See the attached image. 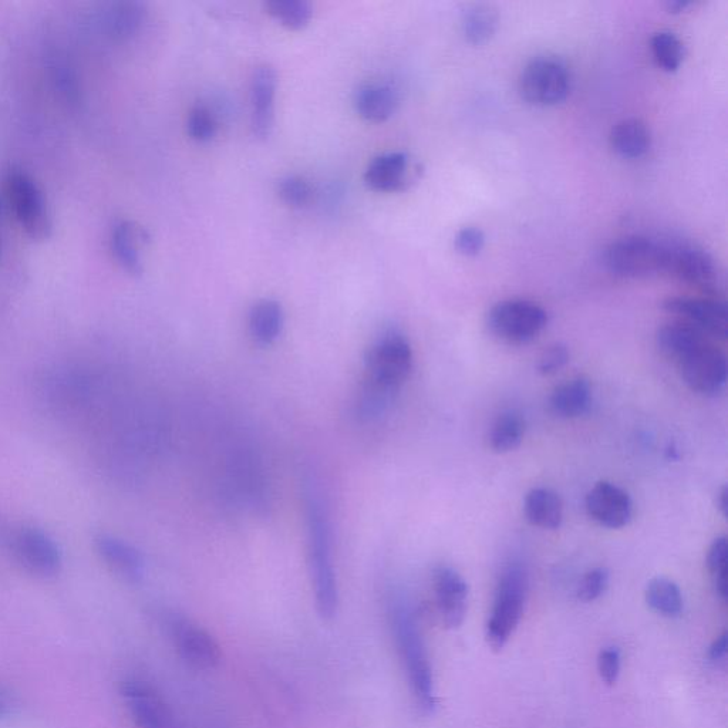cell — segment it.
Returning <instances> with one entry per match:
<instances>
[{
	"instance_id": "10",
	"label": "cell",
	"mask_w": 728,
	"mask_h": 728,
	"mask_svg": "<svg viewBox=\"0 0 728 728\" xmlns=\"http://www.w3.org/2000/svg\"><path fill=\"white\" fill-rule=\"evenodd\" d=\"M165 626L182 660L197 667L210 670L221 663L222 653L217 640L197 623L184 616L171 613L165 616Z\"/></svg>"
},
{
	"instance_id": "30",
	"label": "cell",
	"mask_w": 728,
	"mask_h": 728,
	"mask_svg": "<svg viewBox=\"0 0 728 728\" xmlns=\"http://www.w3.org/2000/svg\"><path fill=\"white\" fill-rule=\"evenodd\" d=\"M525 420L515 411L501 414L490 431V446L495 453H510L521 446Z\"/></svg>"
},
{
	"instance_id": "36",
	"label": "cell",
	"mask_w": 728,
	"mask_h": 728,
	"mask_svg": "<svg viewBox=\"0 0 728 728\" xmlns=\"http://www.w3.org/2000/svg\"><path fill=\"white\" fill-rule=\"evenodd\" d=\"M52 82L66 103L77 104L80 101V84L77 74L67 63H55L52 66Z\"/></svg>"
},
{
	"instance_id": "1",
	"label": "cell",
	"mask_w": 728,
	"mask_h": 728,
	"mask_svg": "<svg viewBox=\"0 0 728 728\" xmlns=\"http://www.w3.org/2000/svg\"><path fill=\"white\" fill-rule=\"evenodd\" d=\"M413 369V349L407 337L397 330H387L374 340L364 359V374L357 416L373 421L383 416L396 400L401 386Z\"/></svg>"
},
{
	"instance_id": "7",
	"label": "cell",
	"mask_w": 728,
	"mask_h": 728,
	"mask_svg": "<svg viewBox=\"0 0 728 728\" xmlns=\"http://www.w3.org/2000/svg\"><path fill=\"white\" fill-rule=\"evenodd\" d=\"M6 197L16 219L30 238L40 241L52 231L45 198L36 182L25 171L10 168L5 177Z\"/></svg>"
},
{
	"instance_id": "3",
	"label": "cell",
	"mask_w": 728,
	"mask_h": 728,
	"mask_svg": "<svg viewBox=\"0 0 728 728\" xmlns=\"http://www.w3.org/2000/svg\"><path fill=\"white\" fill-rule=\"evenodd\" d=\"M392 628L417 707L424 714L434 713L436 693H434L433 670L419 622L409 606L404 603H396L393 606Z\"/></svg>"
},
{
	"instance_id": "33",
	"label": "cell",
	"mask_w": 728,
	"mask_h": 728,
	"mask_svg": "<svg viewBox=\"0 0 728 728\" xmlns=\"http://www.w3.org/2000/svg\"><path fill=\"white\" fill-rule=\"evenodd\" d=\"M727 558L728 546L726 537L714 539L707 552V569L713 581L717 595L723 601L727 599Z\"/></svg>"
},
{
	"instance_id": "20",
	"label": "cell",
	"mask_w": 728,
	"mask_h": 728,
	"mask_svg": "<svg viewBox=\"0 0 728 728\" xmlns=\"http://www.w3.org/2000/svg\"><path fill=\"white\" fill-rule=\"evenodd\" d=\"M147 239L143 228L130 221H120L111 231L110 248L114 258L131 275L143 273L140 245Z\"/></svg>"
},
{
	"instance_id": "44",
	"label": "cell",
	"mask_w": 728,
	"mask_h": 728,
	"mask_svg": "<svg viewBox=\"0 0 728 728\" xmlns=\"http://www.w3.org/2000/svg\"><path fill=\"white\" fill-rule=\"evenodd\" d=\"M5 709H6L5 699H3L2 694H0V716H3V713H5Z\"/></svg>"
},
{
	"instance_id": "46",
	"label": "cell",
	"mask_w": 728,
	"mask_h": 728,
	"mask_svg": "<svg viewBox=\"0 0 728 728\" xmlns=\"http://www.w3.org/2000/svg\"><path fill=\"white\" fill-rule=\"evenodd\" d=\"M0 252H2V239H0Z\"/></svg>"
},
{
	"instance_id": "13",
	"label": "cell",
	"mask_w": 728,
	"mask_h": 728,
	"mask_svg": "<svg viewBox=\"0 0 728 728\" xmlns=\"http://www.w3.org/2000/svg\"><path fill=\"white\" fill-rule=\"evenodd\" d=\"M121 696L138 728H180L167 701L147 682L126 680L121 683Z\"/></svg>"
},
{
	"instance_id": "41",
	"label": "cell",
	"mask_w": 728,
	"mask_h": 728,
	"mask_svg": "<svg viewBox=\"0 0 728 728\" xmlns=\"http://www.w3.org/2000/svg\"><path fill=\"white\" fill-rule=\"evenodd\" d=\"M727 656V633L724 632L723 635L717 637L716 640H714L713 645H711L709 650V657L711 662L717 663L721 662V660L726 659Z\"/></svg>"
},
{
	"instance_id": "45",
	"label": "cell",
	"mask_w": 728,
	"mask_h": 728,
	"mask_svg": "<svg viewBox=\"0 0 728 728\" xmlns=\"http://www.w3.org/2000/svg\"><path fill=\"white\" fill-rule=\"evenodd\" d=\"M3 212V202L0 200V215H2Z\"/></svg>"
},
{
	"instance_id": "32",
	"label": "cell",
	"mask_w": 728,
	"mask_h": 728,
	"mask_svg": "<svg viewBox=\"0 0 728 728\" xmlns=\"http://www.w3.org/2000/svg\"><path fill=\"white\" fill-rule=\"evenodd\" d=\"M652 47L653 59L660 69L665 72H674L679 69L683 62L684 47L679 37L672 32H657L650 40Z\"/></svg>"
},
{
	"instance_id": "24",
	"label": "cell",
	"mask_w": 728,
	"mask_h": 728,
	"mask_svg": "<svg viewBox=\"0 0 728 728\" xmlns=\"http://www.w3.org/2000/svg\"><path fill=\"white\" fill-rule=\"evenodd\" d=\"M525 517L529 524L542 529H558L564 518V505L556 492L534 488L524 501Z\"/></svg>"
},
{
	"instance_id": "17",
	"label": "cell",
	"mask_w": 728,
	"mask_h": 728,
	"mask_svg": "<svg viewBox=\"0 0 728 728\" xmlns=\"http://www.w3.org/2000/svg\"><path fill=\"white\" fill-rule=\"evenodd\" d=\"M276 87L278 76L275 69L268 64L259 66L251 82V124L255 136L261 140H266L272 133Z\"/></svg>"
},
{
	"instance_id": "37",
	"label": "cell",
	"mask_w": 728,
	"mask_h": 728,
	"mask_svg": "<svg viewBox=\"0 0 728 728\" xmlns=\"http://www.w3.org/2000/svg\"><path fill=\"white\" fill-rule=\"evenodd\" d=\"M609 585V572L605 568H595L583 576L578 596L583 602H593L601 598Z\"/></svg>"
},
{
	"instance_id": "11",
	"label": "cell",
	"mask_w": 728,
	"mask_h": 728,
	"mask_svg": "<svg viewBox=\"0 0 728 728\" xmlns=\"http://www.w3.org/2000/svg\"><path fill=\"white\" fill-rule=\"evenodd\" d=\"M684 383L701 396H717L727 382V359L713 342L694 350L677 363Z\"/></svg>"
},
{
	"instance_id": "38",
	"label": "cell",
	"mask_w": 728,
	"mask_h": 728,
	"mask_svg": "<svg viewBox=\"0 0 728 728\" xmlns=\"http://www.w3.org/2000/svg\"><path fill=\"white\" fill-rule=\"evenodd\" d=\"M485 245V235L480 228L465 227L458 231L455 237V248L460 254L465 256H475L483 251Z\"/></svg>"
},
{
	"instance_id": "22",
	"label": "cell",
	"mask_w": 728,
	"mask_h": 728,
	"mask_svg": "<svg viewBox=\"0 0 728 728\" xmlns=\"http://www.w3.org/2000/svg\"><path fill=\"white\" fill-rule=\"evenodd\" d=\"M397 106H399V93L390 84H364L356 91V111L360 117L372 123L389 120Z\"/></svg>"
},
{
	"instance_id": "8",
	"label": "cell",
	"mask_w": 728,
	"mask_h": 728,
	"mask_svg": "<svg viewBox=\"0 0 728 728\" xmlns=\"http://www.w3.org/2000/svg\"><path fill=\"white\" fill-rule=\"evenodd\" d=\"M666 244L646 237H626L605 252V264L623 278H646L665 269Z\"/></svg>"
},
{
	"instance_id": "39",
	"label": "cell",
	"mask_w": 728,
	"mask_h": 728,
	"mask_svg": "<svg viewBox=\"0 0 728 728\" xmlns=\"http://www.w3.org/2000/svg\"><path fill=\"white\" fill-rule=\"evenodd\" d=\"M599 676L603 683L613 686L619 679L620 652L616 647H605L598 656Z\"/></svg>"
},
{
	"instance_id": "6",
	"label": "cell",
	"mask_w": 728,
	"mask_h": 728,
	"mask_svg": "<svg viewBox=\"0 0 728 728\" xmlns=\"http://www.w3.org/2000/svg\"><path fill=\"white\" fill-rule=\"evenodd\" d=\"M487 322L498 339L511 345H525L545 329L548 315L535 302L508 299L492 306Z\"/></svg>"
},
{
	"instance_id": "43",
	"label": "cell",
	"mask_w": 728,
	"mask_h": 728,
	"mask_svg": "<svg viewBox=\"0 0 728 728\" xmlns=\"http://www.w3.org/2000/svg\"><path fill=\"white\" fill-rule=\"evenodd\" d=\"M690 2H687V0H673V2H669V8L672 10H682L686 8V6H689Z\"/></svg>"
},
{
	"instance_id": "23",
	"label": "cell",
	"mask_w": 728,
	"mask_h": 728,
	"mask_svg": "<svg viewBox=\"0 0 728 728\" xmlns=\"http://www.w3.org/2000/svg\"><path fill=\"white\" fill-rule=\"evenodd\" d=\"M591 403V383L583 377H576L556 387L549 400V407L561 419H576L589 410Z\"/></svg>"
},
{
	"instance_id": "21",
	"label": "cell",
	"mask_w": 728,
	"mask_h": 728,
	"mask_svg": "<svg viewBox=\"0 0 728 728\" xmlns=\"http://www.w3.org/2000/svg\"><path fill=\"white\" fill-rule=\"evenodd\" d=\"M709 342H713L709 336L679 320L662 326L656 335L657 347L662 355L676 364Z\"/></svg>"
},
{
	"instance_id": "4",
	"label": "cell",
	"mask_w": 728,
	"mask_h": 728,
	"mask_svg": "<svg viewBox=\"0 0 728 728\" xmlns=\"http://www.w3.org/2000/svg\"><path fill=\"white\" fill-rule=\"evenodd\" d=\"M528 591L527 572L519 565H511L502 572L495 592L494 605L487 623L488 645L500 652L510 642L524 612Z\"/></svg>"
},
{
	"instance_id": "29",
	"label": "cell",
	"mask_w": 728,
	"mask_h": 728,
	"mask_svg": "<svg viewBox=\"0 0 728 728\" xmlns=\"http://www.w3.org/2000/svg\"><path fill=\"white\" fill-rule=\"evenodd\" d=\"M646 602L650 608L666 618H677L683 612L682 592L670 579H652L647 585Z\"/></svg>"
},
{
	"instance_id": "40",
	"label": "cell",
	"mask_w": 728,
	"mask_h": 728,
	"mask_svg": "<svg viewBox=\"0 0 728 728\" xmlns=\"http://www.w3.org/2000/svg\"><path fill=\"white\" fill-rule=\"evenodd\" d=\"M569 362V352L564 345L549 346L539 357L538 372L542 376L558 373Z\"/></svg>"
},
{
	"instance_id": "19",
	"label": "cell",
	"mask_w": 728,
	"mask_h": 728,
	"mask_svg": "<svg viewBox=\"0 0 728 728\" xmlns=\"http://www.w3.org/2000/svg\"><path fill=\"white\" fill-rule=\"evenodd\" d=\"M94 544L103 561L121 578L130 582H140L144 578L146 562L133 545L107 534L97 535Z\"/></svg>"
},
{
	"instance_id": "12",
	"label": "cell",
	"mask_w": 728,
	"mask_h": 728,
	"mask_svg": "<svg viewBox=\"0 0 728 728\" xmlns=\"http://www.w3.org/2000/svg\"><path fill=\"white\" fill-rule=\"evenodd\" d=\"M663 309L676 316L679 322L700 330L711 340H724L728 333V312L726 303L710 298L674 296L663 302Z\"/></svg>"
},
{
	"instance_id": "5",
	"label": "cell",
	"mask_w": 728,
	"mask_h": 728,
	"mask_svg": "<svg viewBox=\"0 0 728 728\" xmlns=\"http://www.w3.org/2000/svg\"><path fill=\"white\" fill-rule=\"evenodd\" d=\"M569 90L571 72L558 57H535L519 76L521 96L534 106H555L568 97Z\"/></svg>"
},
{
	"instance_id": "34",
	"label": "cell",
	"mask_w": 728,
	"mask_h": 728,
	"mask_svg": "<svg viewBox=\"0 0 728 728\" xmlns=\"http://www.w3.org/2000/svg\"><path fill=\"white\" fill-rule=\"evenodd\" d=\"M278 194L286 205L292 208H303L312 201L313 190L305 178L289 175L278 184Z\"/></svg>"
},
{
	"instance_id": "35",
	"label": "cell",
	"mask_w": 728,
	"mask_h": 728,
	"mask_svg": "<svg viewBox=\"0 0 728 728\" xmlns=\"http://www.w3.org/2000/svg\"><path fill=\"white\" fill-rule=\"evenodd\" d=\"M187 131L197 143H208L217 134V120L207 107H194L188 116Z\"/></svg>"
},
{
	"instance_id": "26",
	"label": "cell",
	"mask_w": 728,
	"mask_h": 728,
	"mask_svg": "<svg viewBox=\"0 0 728 728\" xmlns=\"http://www.w3.org/2000/svg\"><path fill=\"white\" fill-rule=\"evenodd\" d=\"M613 150L623 158H640L650 150L652 136L642 120L626 119L619 121L610 133Z\"/></svg>"
},
{
	"instance_id": "14",
	"label": "cell",
	"mask_w": 728,
	"mask_h": 728,
	"mask_svg": "<svg viewBox=\"0 0 728 728\" xmlns=\"http://www.w3.org/2000/svg\"><path fill=\"white\" fill-rule=\"evenodd\" d=\"M663 272L704 291H710L717 286V266L714 259L699 246L666 244Z\"/></svg>"
},
{
	"instance_id": "18",
	"label": "cell",
	"mask_w": 728,
	"mask_h": 728,
	"mask_svg": "<svg viewBox=\"0 0 728 728\" xmlns=\"http://www.w3.org/2000/svg\"><path fill=\"white\" fill-rule=\"evenodd\" d=\"M410 168V157L403 151L377 155L366 168L364 182L373 191H400L409 182Z\"/></svg>"
},
{
	"instance_id": "15",
	"label": "cell",
	"mask_w": 728,
	"mask_h": 728,
	"mask_svg": "<svg viewBox=\"0 0 728 728\" xmlns=\"http://www.w3.org/2000/svg\"><path fill=\"white\" fill-rule=\"evenodd\" d=\"M586 511L602 527L619 529L632 519L633 504L628 492L609 481H601L586 495Z\"/></svg>"
},
{
	"instance_id": "42",
	"label": "cell",
	"mask_w": 728,
	"mask_h": 728,
	"mask_svg": "<svg viewBox=\"0 0 728 728\" xmlns=\"http://www.w3.org/2000/svg\"><path fill=\"white\" fill-rule=\"evenodd\" d=\"M727 497V487L721 488L719 495H717V505H719V510L724 517H727Z\"/></svg>"
},
{
	"instance_id": "27",
	"label": "cell",
	"mask_w": 728,
	"mask_h": 728,
	"mask_svg": "<svg viewBox=\"0 0 728 728\" xmlns=\"http://www.w3.org/2000/svg\"><path fill=\"white\" fill-rule=\"evenodd\" d=\"M143 20L144 8L141 3H113L104 13V28L114 39L124 40L136 35Z\"/></svg>"
},
{
	"instance_id": "31",
	"label": "cell",
	"mask_w": 728,
	"mask_h": 728,
	"mask_svg": "<svg viewBox=\"0 0 728 728\" xmlns=\"http://www.w3.org/2000/svg\"><path fill=\"white\" fill-rule=\"evenodd\" d=\"M266 10L276 22L291 30H301L312 19V6L306 0H271Z\"/></svg>"
},
{
	"instance_id": "28",
	"label": "cell",
	"mask_w": 728,
	"mask_h": 728,
	"mask_svg": "<svg viewBox=\"0 0 728 728\" xmlns=\"http://www.w3.org/2000/svg\"><path fill=\"white\" fill-rule=\"evenodd\" d=\"M461 28L468 42L474 45L488 42L498 28V15L492 6L477 3L468 6L461 18Z\"/></svg>"
},
{
	"instance_id": "16",
	"label": "cell",
	"mask_w": 728,
	"mask_h": 728,
	"mask_svg": "<svg viewBox=\"0 0 728 728\" xmlns=\"http://www.w3.org/2000/svg\"><path fill=\"white\" fill-rule=\"evenodd\" d=\"M438 612L447 629L463 625L467 613L468 586L463 576L448 566H438L433 574Z\"/></svg>"
},
{
	"instance_id": "25",
	"label": "cell",
	"mask_w": 728,
	"mask_h": 728,
	"mask_svg": "<svg viewBox=\"0 0 728 728\" xmlns=\"http://www.w3.org/2000/svg\"><path fill=\"white\" fill-rule=\"evenodd\" d=\"M285 313L281 303L265 299L256 303L249 313V332L258 345L269 346L281 336Z\"/></svg>"
},
{
	"instance_id": "9",
	"label": "cell",
	"mask_w": 728,
	"mask_h": 728,
	"mask_svg": "<svg viewBox=\"0 0 728 728\" xmlns=\"http://www.w3.org/2000/svg\"><path fill=\"white\" fill-rule=\"evenodd\" d=\"M26 571L40 578H52L60 571L62 554L59 546L42 529L23 527L10 531L5 542Z\"/></svg>"
},
{
	"instance_id": "2",
	"label": "cell",
	"mask_w": 728,
	"mask_h": 728,
	"mask_svg": "<svg viewBox=\"0 0 728 728\" xmlns=\"http://www.w3.org/2000/svg\"><path fill=\"white\" fill-rule=\"evenodd\" d=\"M308 522V562L316 610L323 620L335 618L339 608V588L333 564L332 527L326 508L315 495L306 502Z\"/></svg>"
}]
</instances>
